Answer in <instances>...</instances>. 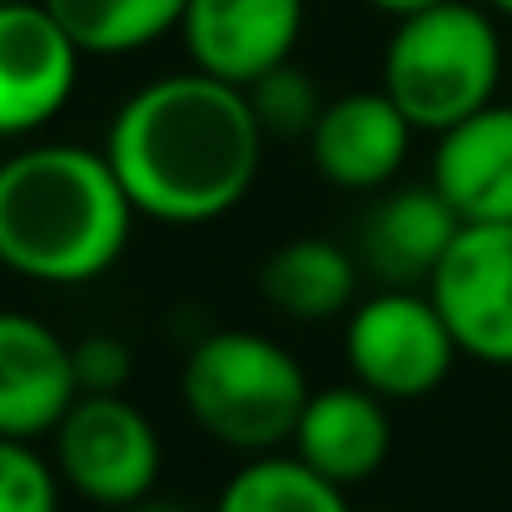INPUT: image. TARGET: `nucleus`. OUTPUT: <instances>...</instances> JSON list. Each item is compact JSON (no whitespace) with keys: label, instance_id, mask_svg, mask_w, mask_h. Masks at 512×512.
<instances>
[{"label":"nucleus","instance_id":"9b49d317","mask_svg":"<svg viewBox=\"0 0 512 512\" xmlns=\"http://www.w3.org/2000/svg\"><path fill=\"white\" fill-rule=\"evenodd\" d=\"M75 398V348L45 319L0 309V433L35 443L60 428Z\"/></svg>","mask_w":512,"mask_h":512},{"label":"nucleus","instance_id":"ddd939ff","mask_svg":"<svg viewBox=\"0 0 512 512\" xmlns=\"http://www.w3.org/2000/svg\"><path fill=\"white\" fill-rule=\"evenodd\" d=\"M433 189L458 209L463 224L512 219V105H483L433 145Z\"/></svg>","mask_w":512,"mask_h":512},{"label":"nucleus","instance_id":"4be33fe9","mask_svg":"<svg viewBox=\"0 0 512 512\" xmlns=\"http://www.w3.org/2000/svg\"><path fill=\"white\" fill-rule=\"evenodd\" d=\"M120 512H194V508H184V503H135V508H120Z\"/></svg>","mask_w":512,"mask_h":512},{"label":"nucleus","instance_id":"423d86ee","mask_svg":"<svg viewBox=\"0 0 512 512\" xmlns=\"http://www.w3.org/2000/svg\"><path fill=\"white\" fill-rule=\"evenodd\" d=\"M55 473L100 508H135L160 478V433L125 393H80L60 418Z\"/></svg>","mask_w":512,"mask_h":512},{"label":"nucleus","instance_id":"a211bd4d","mask_svg":"<svg viewBox=\"0 0 512 512\" xmlns=\"http://www.w3.org/2000/svg\"><path fill=\"white\" fill-rule=\"evenodd\" d=\"M244 95H249V105H254V115H259L269 140H309L319 115H324V105H329L319 95L314 75H304L294 60L264 70L254 85H244Z\"/></svg>","mask_w":512,"mask_h":512},{"label":"nucleus","instance_id":"f03ea898","mask_svg":"<svg viewBox=\"0 0 512 512\" xmlns=\"http://www.w3.org/2000/svg\"><path fill=\"white\" fill-rule=\"evenodd\" d=\"M135 214L105 150L25 145L0 160V269L50 289L90 284L120 264Z\"/></svg>","mask_w":512,"mask_h":512},{"label":"nucleus","instance_id":"6e6552de","mask_svg":"<svg viewBox=\"0 0 512 512\" xmlns=\"http://www.w3.org/2000/svg\"><path fill=\"white\" fill-rule=\"evenodd\" d=\"M428 294L468 358L512 368V219L463 224L433 269Z\"/></svg>","mask_w":512,"mask_h":512},{"label":"nucleus","instance_id":"7ed1b4c3","mask_svg":"<svg viewBox=\"0 0 512 512\" xmlns=\"http://www.w3.org/2000/svg\"><path fill=\"white\" fill-rule=\"evenodd\" d=\"M503 80V40L483 5L438 0L398 15L383 50V90L413 130L443 135L493 105Z\"/></svg>","mask_w":512,"mask_h":512},{"label":"nucleus","instance_id":"2eb2a0df","mask_svg":"<svg viewBox=\"0 0 512 512\" xmlns=\"http://www.w3.org/2000/svg\"><path fill=\"white\" fill-rule=\"evenodd\" d=\"M358 269V254L334 239H289L259 264V294L299 324H324L358 304Z\"/></svg>","mask_w":512,"mask_h":512},{"label":"nucleus","instance_id":"f257e3e1","mask_svg":"<svg viewBox=\"0 0 512 512\" xmlns=\"http://www.w3.org/2000/svg\"><path fill=\"white\" fill-rule=\"evenodd\" d=\"M264 125L249 95L204 70L140 85L105 130L130 204L160 224H209L229 214L259 179Z\"/></svg>","mask_w":512,"mask_h":512},{"label":"nucleus","instance_id":"f3484780","mask_svg":"<svg viewBox=\"0 0 512 512\" xmlns=\"http://www.w3.org/2000/svg\"><path fill=\"white\" fill-rule=\"evenodd\" d=\"M85 55H130L179 30L189 0H45Z\"/></svg>","mask_w":512,"mask_h":512},{"label":"nucleus","instance_id":"aec40b11","mask_svg":"<svg viewBox=\"0 0 512 512\" xmlns=\"http://www.w3.org/2000/svg\"><path fill=\"white\" fill-rule=\"evenodd\" d=\"M75 348V378L80 393H125L130 373H135V353L130 343L115 334H90V339L70 343Z\"/></svg>","mask_w":512,"mask_h":512},{"label":"nucleus","instance_id":"dca6fc26","mask_svg":"<svg viewBox=\"0 0 512 512\" xmlns=\"http://www.w3.org/2000/svg\"><path fill=\"white\" fill-rule=\"evenodd\" d=\"M214 512H348L343 483L314 473L304 458H279V453H254V463H244Z\"/></svg>","mask_w":512,"mask_h":512},{"label":"nucleus","instance_id":"0eeeda50","mask_svg":"<svg viewBox=\"0 0 512 512\" xmlns=\"http://www.w3.org/2000/svg\"><path fill=\"white\" fill-rule=\"evenodd\" d=\"M80 40L45 0H0V140L45 130L80 85Z\"/></svg>","mask_w":512,"mask_h":512},{"label":"nucleus","instance_id":"9d476101","mask_svg":"<svg viewBox=\"0 0 512 512\" xmlns=\"http://www.w3.org/2000/svg\"><path fill=\"white\" fill-rule=\"evenodd\" d=\"M413 120L393 105V95L378 90H348L324 105L309 145L314 170L324 174L334 189L348 194H378L388 189L413 145Z\"/></svg>","mask_w":512,"mask_h":512},{"label":"nucleus","instance_id":"39448f33","mask_svg":"<svg viewBox=\"0 0 512 512\" xmlns=\"http://www.w3.org/2000/svg\"><path fill=\"white\" fill-rule=\"evenodd\" d=\"M343 353L353 383L378 398H428L463 348L428 289H383L348 309Z\"/></svg>","mask_w":512,"mask_h":512},{"label":"nucleus","instance_id":"6ab92c4d","mask_svg":"<svg viewBox=\"0 0 512 512\" xmlns=\"http://www.w3.org/2000/svg\"><path fill=\"white\" fill-rule=\"evenodd\" d=\"M0 512H60V473L25 438L0 433Z\"/></svg>","mask_w":512,"mask_h":512},{"label":"nucleus","instance_id":"4468645a","mask_svg":"<svg viewBox=\"0 0 512 512\" xmlns=\"http://www.w3.org/2000/svg\"><path fill=\"white\" fill-rule=\"evenodd\" d=\"M294 458H304L314 473L334 478V483H363L388 463L393 448V423L388 408L373 388L363 383H343V388H324L309 393L304 418L294 428Z\"/></svg>","mask_w":512,"mask_h":512},{"label":"nucleus","instance_id":"20e7f679","mask_svg":"<svg viewBox=\"0 0 512 512\" xmlns=\"http://www.w3.org/2000/svg\"><path fill=\"white\" fill-rule=\"evenodd\" d=\"M179 393L189 418L224 448L274 453L279 443H294L314 388L284 343L249 329H219L189 348Z\"/></svg>","mask_w":512,"mask_h":512},{"label":"nucleus","instance_id":"412c9836","mask_svg":"<svg viewBox=\"0 0 512 512\" xmlns=\"http://www.w3.org/2000/svg\"><path fill=\"white\" fill-rule=\"evenodd\" d=\"M368 5H378L383 15H413V10H423V5H438V0H368Z\"/></svg>","mask_w":512,"mask_h":512},{"label":"nucleus","instance_id":"1a4fd4ad","mask_svg":"<svg viewBox=\"0 0 512 512\" xmlns=\"http://www.w3.org/2000/svg\"><path fill=\"white\" fill-rule=\"evenodd\" d=\"M179 35L194 70L244 90L264 70L294 60L304 0H189Z\"/></svg>","mask_w":512,"mask_h":512},{"label":"nucleus","instance_id":"5701e85b","mask_svg":"<svg viewBox=\"0 0 512 512\" xmlns=\"http://www.w3.org/2000/svg\"><path fill=\"white\" fill-rule=\"evenodd\" d=\"M488 5H493L498 15H512V0H488Z\"/></svg>","mask_w":512,"mask_h":512},{"label":"nucleus","instance_id":"f8f14e48","mask_svg":"<svg viewBox=\"0 0 512 512\" xmlns=\"http://www.w3.org/2000/svg\"><path fill=\"white\" fill-rule=\"evenodd\" d=\"M463 219L458 209L428 184H403L373 199L363 234H358V264L383 279V289H428L433 269L443 264L448 244L458 239Z\"/></svg>","mask_w":512,"mask_h":512}]
</instances>
